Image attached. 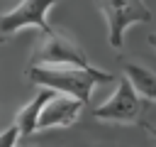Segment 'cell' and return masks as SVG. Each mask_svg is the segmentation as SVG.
<instances>
[{"label": "cell", "instance_id": "6da1fadb", "mask_svg": "<svg viewBox=\"0 0 156 147\" xmlns=\"http://www.w3.org/2000/svg\"><path fill=\"white\" fill-rule=\"evenodd\" d=\"M27 78L34 86L88 103L93 96V88L98 83L112 81L115 76L107 71H100L98 66L85 69V66H73V64H41V66H27Z\"/></svg>", "mask_w": 156, "mask_h": 147}, {"label": "cell", "instance_id": "7a4b0ae2", "mask_svg": "<svg viewBox=\"0 0 156 147\" xmlns=\"http://www.w3.org/2000/svg\"><path fill=\"white\" fill-rule=\"evenodd\" d=\"M107 24V42L112 49L124 47V32L136 22H151V7L144 0H95Z\"/></svg>", "mask_w": 156, "mask_h": 147}, {"label": "cell", "instance_id": "3957f363", "mask_svg": "<svg viewBox=\"0 0 156 147\" xmlns=\"http://www.w3.org/2000/svg\"><path fill=\"white\" fill-rule=\"evenodd\" d=\"M58 0H20L10 10L0 12V44L10 42L17 32L27 27H39L41 34L54 32V27L46 22V12Z\"/></svg>", "mask_w": 156, "mask_h": 147}, {"label": "cell", "instance_id": "277c9868", "mask_svg": "<svg viewBox=\"0 0 156 147\" xmlns=\"http://www.w3.org/2000/svg\"><path fill=\"white\" fill-rule=\"evenodd\" d=\"M93 118L107 120V123H122V125H134V123L146 125L144 103H141V98L136 96V91L132 88V83L124 76L117 81L115 93L93 110Z\"/></svg>", "mask_w": 156, "mask_h": 147}, {"label": "cell", "instance_id": "5b68a950", "mask_svg": "<svg viewBox=\"0 0 156 147\" xmlns=\"http://www.w3.org/2000/svg\"><path fill=\"white\" fill-rule=\"evenodd\" d=\"M41 64H73V66H85V69L93 66L88 56L80 51V47L56 29L49 34H41V39L37 42L32 51L29 66H41Z\"/></svg>", "mask_w": 156, "mask_h": 147}, {"label": "cell", "instance_id": "8992f818", "mask_svg": "<svg viewBox=\"0 0 156 147\" xmlns=\"http://www.w3.org/2000/svg\"><path fill=\"white\" fill-rule=\"evenodd\" d=\"M85 103H80L78 98H71V96H63V93H54L46 105L41 108L39 113V120H37V132L39 130H54V127H68L78 120L80 110H83Z\"/></svg>", "mask_w": 156, "mask_h": 147}, {"label": "cell", "instance_id": "52a82bcc", "mask_svg": "<svg viewBox=\"0 0 156 147\" xmlns=\"http://www.w3.org/2000/svg\"><path fill=\"white\" fill-rule=\"evenodd\" d=\"M122 74L136 91L141 100H154L156 103V74L136 61H122Z\"/></svg>", "mask_w": 156, "mask_h": 147}, {"label": "cell", "instance_id": "ba28073f", "mask_svg": "<svg viewBox=\"0 0 156 147\" xmlns=\"http://www.w3.org/2000/svg\"><path fill=\"white\" fill-rule=\"evenodd\" d=\"M54 96V91H46V88H41L29 103H24L22 105V110L17 113V118H15V127H17V132H20V137H29V135H34L37 132V120H39V113H41V108L46 105V100Z\"/></svg>", "mask_w": 156, "mask_h": 147}, {"label": "cell", "instance_id": "9c48e42d", "mask_svg": "<svg viewBox=\"0 0 156 147\" xmlns=\"http://www.w3.org/2000/svg\"><path fill=\"white\" fill-rule=\"evenodd\" d=\"M146 44H149V47H154V49H156V32H151V34H149V37H146Z\"/></svg>", "mask_w": 156, "mask_h": 147}, {"label": "cell", "instance_id": "30bf717a", "mask_svg": "<svg viewBox=\"0 0 156 147\" xmlns=\"http://www.w3.org/2000/svg\"><path fill=\"white\" fill-rule=\"evenodd\" d=\"M146 127H149V130H151V135L156 137V127H151V125H146Z\"/></svg>", "mask_w": 156, "mask_h": 147}]
</instances>
